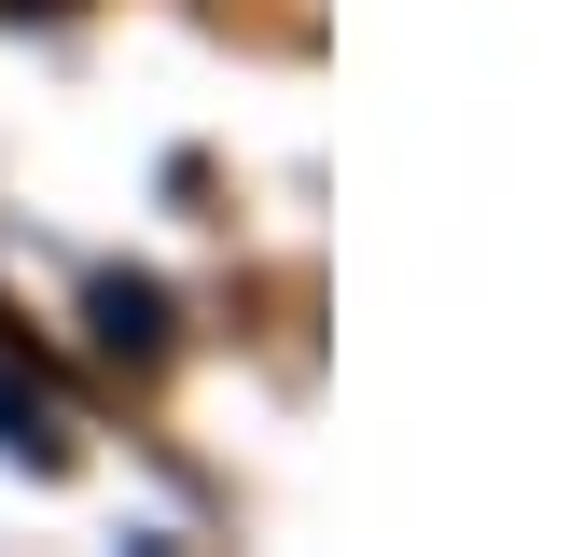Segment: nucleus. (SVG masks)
<instances>
[{"label": "nucleus", "mask_w": 570, "mask_h": 557, "mask_svg": "<svg viewBox=\"0 0 570 557\" xmlns=\"http://www.w3.org/2000/svg\"><path fill=\"white\" fill-rule=\"evenodd\" d=\"M98 334H111V349H167V306L139 293V278H111V293H98Z\"/></svg>", "instance_id": "f257e3e1"}]
</instances>
